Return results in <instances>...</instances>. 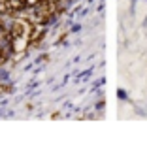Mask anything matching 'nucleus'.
Instances as JSON below:
<instances>
[{
  "label": "nucleus",
  "mask_w": 147,
  "mask_h": 147,
  "mask_svg": "<svg viewBox=\"0 0 147 147\" xmlns=\"http://www.w3.org/2000/svg\"><path fill=\"white\" fill-rule=\"evenodd\" d=\"M9 92H11V85H8V83H4L2 79H0V96L9 94Z\"/></svg>",
  "instance_id": "f257e3e1"
}]
</instances>
